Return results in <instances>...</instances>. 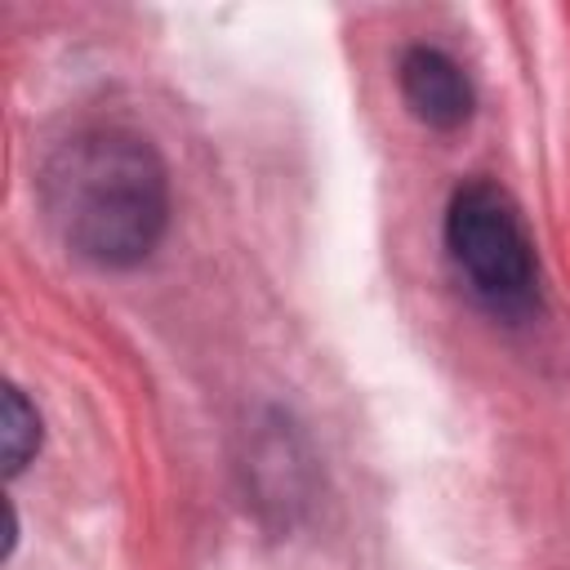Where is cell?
Masks as SVG:
<instances>
[{
  "instance_id": "1",
  "label": "cell",
  "mask_w": 570,
  "mask_h": 570,
  "mask_svg": "<svg viewBox=\"0 0 570 570\" xmlns=\"http://www.w3.org/2000/svg\"><path fill=\"white\" fill-rule=\"evenodd\" d=\"M40 205L58 240L94 267L142 263L169 223V178L134 129H80L40 169Z\"/></svg>"
},
{
  "instance_id": "3",
  "label": "cell",
  "mask_w": 570,
  "mask_h": 570,
  "mask_svg": "<svg viewBox=\"0 0 570 570\" xmlns=\"http://www.w3.org/2000/svg\"><path fill=\"white\" fill-rule=\"evenodd\" d=\"M396 85L401 98L410 107L414 120H423L428 129H459L472 116V85L463 76V67L432 49V45H410L396 62Z\"/></svg>"
},
{
  "instance_id": "2",
  "label": "cell",
  "mask_w": 570,
  "mask_h": 570,
  "mask_svg": "<svg viewBox=\"0 0 570 570\" xmlns=\"http://www.w3.org/2000/svg\"><path fill=\"white\" fill-rule=\"evenodd\" d=\"M445 249L490 312L521 316L534 307V240L499 183L472 178L454 187L445 205Z\"/></svg>"
},
{
  "instance_id": "4",
  "label": "cell",
  "mask_w": 570,
  "mask_h": 570,
  "mask_svg": "<svg viewBox=\"0 0 570 570\" xmlns=\"http://www.w3.org/2000/svg\"><path fill=\"white\" fill-rule=\"evenodd\" d=\"M0 445H4V472H22L27 459L40 450V414L27 405L18 387H4V419H0Z\"/></svg>"
}]
</instances>
